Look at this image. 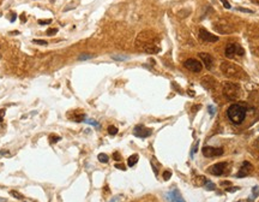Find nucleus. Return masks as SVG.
Here are the masks:
<instances>
[{
    "label": "nucleus",
    "mask_w": 259,
    "mask_h": 202,
    "mask_svg": "<svg viewBox=\"0 0 259 202\" xmlns=\"http://www.w3.org/2000/svg\"><path fill=\"white\" fill-rule=\"evenodd\" d=\"M108 134L110 135V136H114V135H117V134H118V128H115V126H113V125L108 126Z\"/></svg>",
    "instance_id": "20"
},
{
    "label": "nucleus",
    "mask_w": 259,
    "mask_h": 202,
    "mask_svg": "<svg viewBox=\"0 0 259 202\" xmlns=\"http://www.w3.org/2000/svg\"><path fill=\"white\" fill-rule=\"evenodd\" d=\"M21 19H22V22H24V21H25V16H24V13H22Z\"/></svg>",
    "instance_id": "38"
},
{
    "label": "nucleus",
    "mask_w": 259,
    "mask_h": 202,
    "mask_svg": "<svg viewBox=\"0 0 259 202\" xmlns=\"http://www.w3.org/2000/svg\"><path fill=\"white\" fill-rule=\"evenodd\" d=\"M138 159H139L138 154H133V155H131V157L127 159V165H129L130 167H133V166L138 162Z\"/></svg>",
    "instance_id": "14"
},
{
    "label": "nucleus",
    "mask_w": 259,
    "mask_h": 202,
    "mask_svg": "<svg viewBox=\"0 0 259 202\" xmlns=\"http://www.w3.org/2000/svg\"><path fill=\"white\" fill-rule=\"evenodd\" d=\"M0 202H7V200L4 199V197H0Z\"/></svg>",
    "instance_id": "39"
},
{
    "label": "nucleus",
    "mask_w": 259,
    "mask_h": 202,
    "mask_svg": "<svg viewBox=\"0 0 259 202\" xmlns=\"http://www.w3.org/2000/svg\"><path fill=\"white\" fill-rule=\"evenodd\" d=\"M115 167L119 168V170H122V171H124V170H126L125 166H124V165H121V164H117V165H115Z\"/></svg>",
    "instance_id": "35"
},
{
    "label": "nucleus",
    "mask_w": 259,
    "mask_h": 202,
    "mask_svg": "<svg viewBox=\"0 0 259 202\" xmlns=\"http://www.w3.org/2000/svg\"><path fill=\"white\" fill-rule=\"evenodd\" d=\"M86 124H90V125H94V126H96V128H100V124L97 123L96 120H94V119H85L84 120Z\"/></svg>",
    "instance_id": "22"
},
{
    "label": "nucleus",
    "mask_w": 259,
    "mask_h": 202,
    "mask_svg": "<svg viewBox=\"0 0 259 202\" xmlns=\"http://www.w3.org/2000/svg\"><path fill=\"white\" fill-rule=\"evenodd\" d=\"M113 158H114V160H115V161H120V160H121V159H120V154H119V153H114V154H113Z\"/></svg>",
    "instance_id": "34"
},
{
    "label": "nucleus",
    "mask_w": 259,
    "mask_h": 202,
    "mask_svg": "<svg viewBox=\"0 0 259 202\" xmlns=\"http://www.w3.org/2000/svg\"><path fill=\"white\" fill-rule=\"evenodd\" d=\"M221 2L223 4V6H224L226 9H230V4H229L227 0H221Z\"/></svg>",
    "instance_id": "32"
},
{
    "label": "nucleus",
    "mask_w": 259,
    "mask_h": 202,
    "mask_svg": "<svg viewBox=\"0 0 259 202\" xmlns=\"http://www.w3.org/2000/svg\"><path fill=\"white\" fill-rule=\"evenodd\" d=\"M251 170H252V165H251V162H248V161H244V162H242V166L240 167V171L236 173V177L237 178L246 177V176L249 175Z\"/></svg>",
    "instance_id": "13"
},
{
    "label": "nucleus",
    "mask_w": 259,
    "mask_h": 202,
    "mask_svg": "<svg viewBox=\"0 0 259 202\" xmlns=\"http://www.w3.org/2000/svg\"><path fill=\"white\" fill-rule=\"evenodd\" d=\"M58 33V29L56 28H49L48 30H47V35H49V36H53L54 34Z\"/></svg>",
    "instance_id": "25"
},
{
    "label": "nucleus",
    "mask_w": 259,
    "mask_h": 202,
    "mask_svg": "<svg viewBox=\"0 0 259 202\" xmlns=\"http://www.w3.org/2000/svg\"><path fill=\"white\" fill-rule=\"evenodd\" d=\"M0 154H1V155H9V152H5V150H1V152H0Z\"/></svg>",
    "instance_id": "37"
},
{
    "label": "nucleus",
    "mask_w": 259,
    "mask_h": 202,
    "mask_svg": "<svg viewBox=\"0 0 259 202\" xmlns=\"http://www.w3.org/2000/svg\"><path fill=\"white\" fill-rule=\"evenodd\" d=\"M60 140H61V137H60V136H58V135H51V136H49V142H51V145L59 142Z\"/></svg>",
    "instance_id": "18"
},
{
    "label": "nucleus",
    "mask_w": 259,
    "mask_h": 202,
    "mask_svg": "<svg viewBox=\"0 0 259 202\" xmlns=\"http://www.w3.org/2000/svg\"><path fill=\"white\" fill-rule=\"evenodd\" d=\"M37 23H39L40 25H46V24H49V23H52V19H39V21H37Z\"/></svg>",
    "instance_id": "26"
},
{
    "label": "nucleus",
    "mask_w": 259,
    "mask_h": 202,
    "mask_svg": "<svg viewBox=\"0 0 259 202\" xmlns=\"http://www.w3.org/2000/svg\"><path fill=\"white\" fill-rule=\"evenodd\" d=\"M227 167H228L227 162H217V164L208 168V172L214 175V176H222L227 172Z\"/></svg>",
    "instance_id": "5"
},
{
    "label": "nucleus",
    "mask_w": 259,
    "mask_h": 202,
    "mask_svg": "<svg viewBox=\"0 0 259 202\" xmlns=\"http://www.w3.org/2000/svg\"><path fill=\"white\" fill-rule=\"evenodd\" d=\"M237 11H241V12H246V13H253L252 10H248V9H244V7H237L236 9Z\"/></svg>",
    "instance_id": "31"
},
{
    "label": "nucleus",
    "mask_w": 259,
    "mask_h": 202,
    "mask_svg": "<svg viewBox=\"0 0 259 202\" xmlns=\"http://www.w3.org/2000/svg\"><path fill=\"white\" fill-rule=\"evenodd\" d=\"M216 84H217V81H216V78L211 77V76H204L202 78V86L204 87L205 89L208 90L215 89Z\"/></svg>",
    "instance_id": "10"
},
{
    "label": "nucleus",
    "mask_w": 259,
    "mask_h": 202,
    "mask_svg": "<svg viewBox=\"0 0 259 202\" xmlns=\"http://www.w3.org/2000/svg\"><path fill=\"white\" fill-rule=\"evenodd\" d=\"M97 159H98V161L102 162V164H107L108 160H109L108 155L107 154H105V153H100V154L97 155Z\"/></svg>",
    "instance_id": "16"
},
{
    "label": "nucleus",
    "mask_w": 259,
    "mask_h": 202,
    "mask_svg": "<svg viewBox=\"0 0 259 202\" xmlns=\"http://www.w3.org/2000/svg\"><path fill=\"white\" fill-rule=\"evenodd\" d=\"M199 37L203 40V42H217L218 41V36L209 33L204 28L199 29Z\"/></svg>",
    "instance_id": "9"
},
{
    "label": "nucleus",
    "mask_w": 259,
    "mask_h": 202,
    "mask_svg": "<svg viewBox=\"0 0 259 202\" xmlns=\"http://www.w3.org/2000/svg\"><path fill=\"white\" fill-rule=\"evenodd\" d=\"M199 58L202 59L204 66L206 67L208 70H211V69H212V66H214V58L210 56V54L202 52V53H199Z\"/></svg>",
    "instance_id": "11"
},
{
    "label": "nucleus",
    "mask_w": 259,
    "mask_h": 202,
    "mask_svg": "<svg viewBox=\"0 0 259 202\" xmlns=\"http://www.w3.org/2000/svg\"><path fill=\"white\" fill-rule=\"evenodd\" d=\"M32 44H37V45L44 46V45H47V41H44V40H32Z\"/></svg>",
    "instance_id": "29"
},
{
    "label": "nucleus",
    "mask_w": 259,
    "mask_h": 202,
    "mask_svg": "<svg viewBox=\"0 0 259 202\" xmlns=\"http://www.w3.org/2000/svg\"><path fill=\"white\" fill-rule=\"evenodd\" d=\"M237 190H240V188L239 187H234V188H227L226 189V191H228V192H235V191H237Z\"/></svg>",
    "instance_id": "30"
},
{
    "label": "nucleus",
    "mask_w": 259,
    "mask_h": 202,
    "mask_svg": "<svg viewBox=\"0 0 259 202\" xmlns=\"http://www.w3.org/2000/svg\"><path fill=\"white\" fill-rule=\"evenodd\" d=\"M259 195V188L258 187H253L252 188V196H249V199L247 200V202H253Z\"/></svg>",
    "instance_id": "15"
},
{
    "label": "nucleus",
    "mask_w": 259,
    "mask_h": 202,
    "mask_svg": "<svg viewBox=\"0 0 259 202\" xmlns=\"http://www.w3.org/2000/svg\"><path fill=\"white\" fill-rule=\"evenodd\" d=\"M94 56H91V54H82V56H79V60H88V59H91Z\"/></svg>",
    "instance_id": "27"
},
{
    "label": "nucleus",
    "mask_w": 259,
    "mask_h": 202,
    "mask_svg": "<svg viewBox=\"0 0 259 202\" xmlns=\"http://www.w3.org/2000/svg\"><path fill=\"white\" fill-rule=\"evenodd\" d=\"M232 183L230 182H228V180H223V182H221V185H230Z\"/></svg>",
    "instance_id": "36"
},
{
    "label": "nucleus",
    "mask_w": 259,
    "mask_h": 202,
    "mask_svg": "<svg viewBox=\"0 0 259 202\" xmlns=\"http://www.w3.org/2000/svg\"><path fill=\"white\" fill-rule=\"evenodd\" d=\"M4 116H5V110H0V123L4 120Z\"/></svg>",
    "instance_id": "33"
},
{
    "label": "nucleus",
    "mask_w": 259,
    "mask_h": 202,
    "mask_svg": "<svg viewBox=\"0 0 259 202\" xmlns=\"http://www.w3.org/2000/svg\"><path fill=\"white\" fill-rule=\"evenodd\" d=\"M208 111H209V114L210 116H215L216 114V107L214 105H209L208 106Z\"/></svg>",
    "instance_id": "21"
},
{
    "label": "nucleus",
    "mask_w": 259,
    "mask_h": 202,
    "mask_svg": "<svg viewBox=\"0 0 259 202\" xmlns=\"http://www.w3.org/2000/svg\"><path fill=\"white\" fill-rule=\"evenodd\" d=\"M10 194L14 197V199H17V200H23V199H24V196L22 195L21 192H18V191H16V190H12Z\"/></svg>",
    "instance_id": "19"
},
{
    "label": "nucleus",
    "mask_w": 259,
    "mask_h": 202,
    "mask_svg": "<svg viewBox=\"0 0 259 202\" xmlns=\"http://www.w3.org/2000/svg\"><path fill=\"white\" fill-rule=\"evenodd\" d=\"M112 58H113L114 60H127V59H129V57L127 56H112Z\"/></svg>",
    "instance_id": "23"
},
{
    "label": "nucleus",
    "mask_w": 259,
    "mask_h": 202,
    "mask_svg": "<svg viewBox=\"0 0 259 202\" xmlns=\"http://www.w3.org/2000/svg\"><path fill=\"white\" fill-rule=\"evenodd\" d=\"M247 114V108L240 103H233L227 110V117L228 119L235 125H240L245 120Z\"/></svg>",
    "instance_id": "1"
},
{
    "label": "nucleus",
    "mask_w": 259,
    "mask_h": 202,
    "mask_svg": "<svg viewBox=\"0 0 259 202\" xmlns=\"http://www.w3.org/2000/svg\"><path fill=\"white\" fill-rule=\"evenodd\" d=\"M223 95L228 100H236L241 96V87L234 82L223 83Z\"/></svg>",
    "instance_id": "3"
},
{
    "label": "nucleus",
    "mask_w": 259,
    "mask_h": 202,
    "mask_svg": "<svg viewBox=\"0 0 259 202\" xmlns=\"http://www.w3.org/2000/svg\"><path fill=\"white\" fill-rule=\"evenodd\" d=\"M245 54V49L237 44H228L224 49V56L227 58H234L235 56L242 57Z\"/></svg>",
    "instance_id": "4"
},
{
    "label": "nucleus",
    "mask_w": 259,
    "mask_h": 202,
    "mask_svg": "<svg viewBox=\"0 0 259 202\" xmlns=\"http://www.w3.org/2000/svg\"><path fill=\"white\" fill-rule=\"evenodd\" d=\"M12 35H18V34H19V32H12Z\"/></svg>",
    "instance_id": "41"
},
{
    "label": "nucleus",
    "mask_w": 259,
    "mask_h": 202,
    "mask_svg": "<svg viewBox=\"0 0 259 202\" xmlns=\"http://www.w3.org/2000/svg\"><path fill=\"white\" fill-rule=\"evenodd\" d=\"M167 197H168V200L171 202H185L183 197L180 194V191L178 190L176 188H174L172 191H169L167 194Z\"/></svg>",
    "instance_id": "12"
},
{
    "label": "nucleus",
    "mask_w": 259,
    "mask_h": 202,
    "mask_svg": "<svg viewBox=\"0 0 259 202\" xmlns=\"http://www.w3.org/2000/svg\"><path fill=\"white\" fill-rule=\"evenodd\" d=\"M151 134H152V130L149 129V128H145V126L142 125V124L134 126V129H133V135H134L136 137H139V138L149 137V136H151Z\"/></svg>",
    "instance_id": "8"
},
{
    "label": "nucleus",
    "mask_w": 259,
    "mask_h": 202,
    "mask_svg": "<svg viewBox=\"0 0 259 202\" xmlns=\"http://www.w3.org/2000/svg\"><path fill=\"white\" fill-rule=\"evenodd\" d=\"M171 177H172V172L171 171H164L163 172V179L164 180H168Z\"/></svg>",
    "instance_id": "24"
},
{
    "label": "nucleus",
    "mask_w": 259,
    "mask_h": 202,
    "mask_svg": "<svg viewBox=\"0 0 259 202\" xmlns=\"http://www.w3.org/2000/svg\"><path fill=\"white\" fill-rule=\"evenodd\" d=\"M198 145H199V141H195V143H194V147H192V152H191V157H193L194 154H195V152H197V148H198Z\"/></svg>",
    "instance_id": "28"
},
{
    "label": "nucleus",
    "mask_w": 259,
    "mask_h": 202,
    "mask_svg": "<svg viewBox=\"0 0 259 202\" xmlns=\"http://www.w3.org/2000/svg\"><path fill=\"white\" fill-rule=\"evenodd\" d=\"M183 66L186 67L187 70H190V71H192V72H200L202 71V69H203V65H202V63H199L197 59H193V58H190V59H187L185 63H183Z\"/></svg>",
    "instance_id": "6"
},
{
    "label": "nucleus",
    "mask_w": 259,
    "mask_h": 202,
    "mask_svg": "<svg viewBox=\"0 0 259 202\" xmlns=\"http://www.w3.org/2000/svg\"><path fill=\"white\" fill-rule=\"evenodd\" d=\"M220 69H221L222 74L228 78L241 79L246 77V74L241 67L233 64V63H229V61H222Z\"/></svg>",
    "instance_id": "2"
},
{
    "label": "nucleus",
    "mask_w": 259,
    "mask_h": 202,
    "mask_svg": "<svg viewBox=\"0 0 259 202\" xmlns=\"http://www.w3.org/2000/svg\"><path fill=\"white\" fill-rule=\"evenodd\" d=\"M215 188H216V185L212 183V182H210V180H206V182H205V189H206V190L212 191V190H215Z\"/></svg>",
    "instance_id": "17"
},
{
    "label": "nucleus",
    "mask_w": 259,
    "mask_h": 202,
    "mask_svg": "<svg viewBox=\"0 0 259 202\" xmlns=\"http://www.w3.org/2000/svg\"><path fill=\"white\" fill-rule=\"evenodd\" d=\"M14 19H16V15H13V16H12V17H11V22H13V21H14Z\"/></svg>",
    "instance_id": "40"
},
{
    "label": "nucleus",
    "mask_w": 259,
    "mask_h": 202,
    "mask_svg": "<svg viewBox=\"0 0 259 202\" xmlns=\"http://www.w3.org/2000/svg\"><path fill=\"white\" fill-rule=\"evenodd\" d=\"M203 152V155L206 158H214V157H221L224 150L223 148H216V147H203L202 149Z\"/></svg>",
    "instance_id": "7"
}]
</instances>
